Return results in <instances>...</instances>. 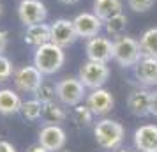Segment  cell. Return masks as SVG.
Returning a JSON list of instances; mask_svg holds the SVG:
<instances>
[{"instance_id":"obj_1","label":"cell","mask_w":157,"mask_h":152,"mask_svg":"<svg viewBox=\"0 0 157 152\" xmlns=\"http://www.w3.org/2000/svg\"><path fill=\"white\" fill-rule=\"evenodd\" d=\"M65 62L64 48L57 46L55 43H44L37 46L34 53V65H36L43 74H55L62 69Z\"/></svg>"},{"instance_id":"obj_2","label":"cell","mask_w":157,"mask_h":152,"mask_svg":"<svg viewBox=\"0 0 157 152\" xmlns=\"http://www.w3.org/2000/svg\"><path fill=\"white\" fill-rule=\"evenodd\" d=\"M94 134L99 147L106 150H117L124 142V126L111 119H102L101 122L95 124Z\"/></svg>"},{"instance_id":"obj_3","label":"cell","mask_w":157,"mask_h":152,"mask_svg":"<svg viewBox=\"0 0 157 152\" xmlns=\"http://www.w3.org/2000/svg\"><path fill=\"white\" fill-rule=\"evenodd\" d=\"M140 41L129 36H118L113 41V60L122 67H134L141 60Z\"/></svg>"},{"instance_id":"obj_4","label":"cell","mask_w":157,"mask_h":152,"mask_svg":"<svg viewBox=\"0 0 157 152\" xmlns=\"http://www.w3.org/2000/svg\"><path fill=\"white\" fill-rule=\"evenodd\" d=\"M78 78L86 88H101L109 78V67L104 62H94L88 60L81 65Z\"/></svg>"},{"instance_id":"obj_5","label":"cell","mask_w":157,"mask_h":152,"mask_svg":"<svg viewBox=\"0 0 157 152\" xmlns=\"http://www.w3.org/2000/svg\"><path fill=\"white\" fill-rule=\"evenodd\" d=\"M58 101L65 106H78L85 97V85L79 78H64L55 85Z\"/></svg>"},{"instance_id":"obj_6","label":"cell","mask_w":157,"mask_h":152,"mask_svg":"<svg viewBox=\"0 0 157 152\" xmlns=\"http://www.w3.org/2000/svg\"><path fill=\"white\" fill-rule=\"evenodd\" d=\"M43 72L36 65H23L18 71H14V85L21 92H34L43 85Z\"/></svg>"},{"instance_id":"obj_7","label":"cell","mask_w":157,"mask_h":152,"mask_svg":"<svg viewBox=\"0 0 157 152\" xmlns=\"http://www.w3.org/2000/svg\"><path fill=\"white\" fill-rule=\"evenodd\" d=\"M46 16H48V11L41 0H21L18 6V18L27 27L36 23H44Z\"/></svg>"},{"instance_id":"obj_8","label":"cell","mask_w":157,"mask_h":152,"mask_svg":"<svg viewBox=\"0 0 157 152\" xmlns=\"http://www.w3.org/2000/svg\"><path fill=\"white\" fill-rule=\"evenodd\" d=\"M76 39H78V32H76L72 20L60 18L57 21H53V25H51V43H55L60 48H67Z\"/></svg>"},{"instance_id":"obj_9","label":"cell","mask_w":157,"mask_h":152,"mask_svg":"<svg viewBox=\"0 0 157 152\" xmlns=\"http://www.w3.org/2000/svg\"><path fill=\"white\" fill-rule=\"evenodd\" d=\"M86 57H88V60H94V62L108 64L113 58V41L101 36L88 39V43H86Z\"/></svg>"},{"instance_id":"obj_10","label":"cell","mask_w":157,"mask_h":152,"mask_svg":"<svg viewBox=\"0 0 157 152\" xmlns=\"http://www.w3.org/2000/svg\"><path fill=\"white\" fill-rule=\"evenodd\" d=\"M65 142H67L65 131L58 124H46L43 129L39 131V143L46 147L50 152L62 150Z\"/></svg>"},{"instance_id":"obj_11","label":"cell","mask_w":157,"mask_h":152,"mask_svg":"<svg viewBox=\"0 0 157 152\" xmlns=\"http://www.w3.org/2000/svg\"><path fill=\"white\" fill-rule=\"evenodd\" d=\"M72 21H74L78 37H83V39H92V37L99 36L101 29L104 25V21L101 18H97L94 13H81Z\"/></svg>"},{"instance_id":"obj_12","label":"cell","mask_w":157,"mask_h":152,"mask_svg":"<svg viewBox=\"0 0 157 152\" xmlns=\"http://www.w3.org/2000/svg\"><path fill=\"white\" fill-rule=\"evenodd\" d=\"M115 99L111 92H108L106 88H94L86 97V106L92 110L94 115H106L113 110Z\"/></svg>"},{"instance_id":"obj_13","label":"cell","mask_w":157,"mask_h":152,"mask_svg":"<svg viewBox=\"0 0 157 152\" xmlns=\"http://www.w3.org/2000/svg\"><path fill=\"white\" fill-rule=\"evenodd\" d=\"M134 145L140 152H157V126L147 124L134 131Z\"/></svg>"},{"instance_id":"obj_14","label":"cell","mask_w":157,"mask_h":152,"mask_svg":"<svg viewBox=\"0 0 157 152\" xmlns=\"http://www.w3.org/2000/svg\"><path fill=\"white\" fill-rule=\"evenodd\" d=\"M150 99H152V92H148V90H145V88L132 90L127 97L129 111L136 117L150 115Z\"/></svg>"},{"instance_id":"obj_15","label":"cell","mask_w":157,"mask_h":152,"mask_svg":"<svg viewBox=\"0 0 157 152\" xmlns=\"http://www.w3.org/2000/svg\"><path fill=\"white\" fill-rule=\"evenodd\" d=\"M134 74L143 85H157V58L141 57V60L134 65Z\"/></svg>"},{"instance_id":"obj_16","label":"cell","mask_w":157,"mask_h":152,"mask_svg":"<svg viewBox=\"0 0 157 152\" xmlns=\"http://www.w3.org/2000/svg\"><path fill=\"white\" fill-rule=\"evenodd\" d=\"M50 41H51V25L36 23V25L27 27V32H25V43L27 44L37 48L44 43H50Z\"/></svg>"},{"instance_id":"obj_17","label":"cell","mask_w":157,"mask_h":152,"mask_svg":"<svg viewBox=\"0 0 157 152\" xmlns=\"http://www.w3.org/2000/svg\"><path fill=\"white\" fill-rule=\"evenodd\" d=\"M21 99L13 88H2L0 90V113L2 115H14L21 110Z\"/></svg>"},{"instance_id":"obj_18","label":"cell","mask_w":157,"mask_h":152,"mask_svg":"<svg viewBox=\"0 0 157 152\" xmlns=\"http://www.w3.org/2000/svg\"><path fill=\"white\" fill-rule=\"evenodd\" d=\"M122 13V0H94V14L106 21L108 18Z\"/></svg>"},{"instance_id":"obj_19","label":"cell","mask_w":157,"mask_h":152,"mask_svg":"<svg viewBox=\"0 0 157 152\" xmlns=\"http://www.w3.org/2000/svg\"><path fill=\"white\" fill-rule=\"evenodd\" d=\"M140 48L143 57L157 58V29H148L140 37Z\"/></svg>"},{"instance_id":"obj_20","label":"cell","mask_w":157,"mask_h":152,"mask_svg":"<svg viewBox=\"0 0 157 152\" xmlns=\"http://www.w3.org/2000/svg\"><path fill=\"white\" fill-rule=\"evenodd\" d=\"M43 119L46 120V124H60L67 119V113H65V110L60 104H57V103L53 101V103L44 104Z\"/></svg>"},{"instance_id":"obj_21","label":"cell","mask_w":157,"mask_h":152,"mask_svg":"<svg viewBox=\"0 0 157 152\" xmlns=\"http://www.w3.org/2000/svg\"><path fill=\"white\" fill-rule=\"evenodd\" d=\"M43 110H44V104L39 99H30V101H25L21 103V113L27 120H37L43 117Z\"/></svg>"},{"instance_id":"obj_22","label":"cell","mask_w":157,"mask_h":152,"mask_svg":"<svg viewBox=\"0 0 157 152\" xmlns=\"http://www.w3.org/2000/svg\"><path fill=\"white\" fill-rule=\"evenodd\" d=\"M127 27V16L125 14H115L104 21V29L109 36H122V32Z\"/></svg>"},{"instance_id":"obj_23","label":"cell","mask_w":157,"mask_h":152,"mask_svg":"<svg viewBox=\"0 0 157 152\" xmlns=\"http://www.w3.org/2000/svg\"><path fill=\"white\" fill-rule=\"evenodd\" d=\"M92 119H94V113L88 106H83V104L74 106V110H72V120H74V124H76L78 127H86V126H90V124H92Z\"/></svg>"},{"instance_id":"obj_24","label":"cell","mask_w":157,"mask_h":152,"mask_svg":"<svg viewBox=\"0 0 157 152\" xmlns=\"http://www.w3.org/2000/svg\"><path fill=\"white\" fill-rule=\"evenodd\" d=\"M37 99L43 103V104H48V103H53L55 101V97H57V87H53V85H48V83H44L37 88Z\"/></svg>"},{"instance_id":"obj_25","label":"cell","mask_w":157,"mask_h":152,"mask_svg":"<svg viewBox=\"0 0 157 152\" xmlns=\"http://www.w3.org/2000/svg\"><path fill=\"white\" fill-rule=\"evenodd\" d=\"M13 74H14V67L11 64V60L4 55H0V81L9 80Z\"/></svg>"},{"instance_id":"obj_26","label":"cell","mask_w":157,"mask_h":152,"mask_svg":"<svg viewBox=\"0 0 157 152\" xmlns=\"http://www.w3.org/2000/svg\"><path fill=\"white\" fill-rule=\"evenodd\" d=\"M155 0H127L129 7L132 9L134 13H147L148 9H152Z\"/></svg>"},{"instance_id":"obj_27","label":"cell","mask_w":157,"mask_h":152,"mask_svg":"<svg viewBox=\"0 0 157 152\" xmlns=\"http://www.w3.org/2000/svg\"><path fill=\"white\" fill-rule=\"evenodd\" d=\"M6 48H7V32L0 30V55L6 51Z\"/></svg>"},{"instance_id":"obj_28","label":"cell","mask_w":157,"mask_h":152,"mask_svg":"<svg viewBox=\"0 0 157 152\" xmlns=\"http://www.w3.org/2000/svg\"><path fill=\"white\" fill-rule=\"evenodd\" d=\"M150 115L157 117V92H152V99H150Z\"/></svg>"},{"instance_id":"obj_29","label":"cell","mask_w":157,"mask_h":152,"mask_svg":"<svg viewBox=\"0 0 157 152\" xmlns=\"http://www.w3.org/2000/svg\"><path fill=\"white\" fill-rule=\"evenodd\" d=\"M0 152H16V149H14V145L13 143L0 140Z\"/></svg>"},{"instance_id":"obj_30","label":"cell","mask_w":157,"mask_h":152,"mask_svg":"<svg viewBox=\"0 0 157 152\" xmlns=\"http://www.w3.org/2000/svg\"><path fill=\"white\" fill-rule=\"evenodd\" d=\"M27 152H50L46 147H43L41 143H36V145H32V147H29V150Z\"/></svg>"},{"instance_id":"obj_31","label":"cell","mask_w":157,"mask_h":152,"mask_svg":"<svg viewBox=\"0 0 157 152\" xmlns=\"http://www.w3.org/2000/svg\"><path fill=\"white\" fill-rule=\"evenodd\" d=\"M62 4H67V6H71V4H76V2H79V0H60Z\"/></svg>"},{"instance_id":"obj_32","label":"cell","mask_w":157,"mask_h":152,"mask_svg":"<svg viewBox=\"0 0 157 152\" xmlns=\"http://www.w3.org/2000/svg\"><path fill=\"white\" fill-rule=\"evenodd\" d=\"M115 152H132V150H129V149H117Z\"/></svg>"},{"instance_id":"obj_33","label":"cell","mask_w":157,"mask_h":152,"mask_svg":"<svg viewBox=\"0 0 157 152\" xmlns=\"http://www.w3.org/2000/svg\"><path fill=\"white\" fill-rule=\"evenodd\" d=\"M0 14H2V6H0Z\"/></svg>"}]
</instances>
